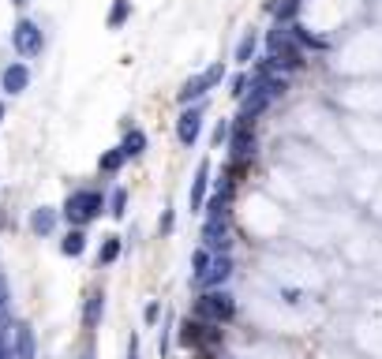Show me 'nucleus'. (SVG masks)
<instances>
[{
  "mask_svg": "<svg viewBox=\"0 0 382 359\" xmlns=\"http://www.w3.org/2000/svg\"><path fill=\"white\" fill-rule=\"evenodd\" d=\"M203 244L206 247H221L228 244V195L217 191V199L206 206V228H203Z\"/></svg>",
  "mask_w": 382,
  "mask_h": 359,
  "instance_id": "1",
  "label": "nucleus"
},
{
  "mask_svg": "<svg viewBox=\"0 0 382 359\" xmlns=\"http://www.w3.org/2000/svg\"><path fill=\"white\" fill-rule=\"evenodd\" d=\"M233 311H236L233 296H228V292H217V288H210L206 296L195 300V318L206 322V325H221V322H228V318H233Z\"/></svg>",
  "mask_w": 382,
  "mask_h": 359,
  "instance_id": "2",
  "label": "nucleus"
},
{
  "mask_svg": "<svg viewBox=\"0 0 382 359\" xmlns=\"http://www.w3.org/2000/svg\"><path fill=\"white\" fill-rule=\"evenodd\" d=\"M102 206L105 202L97 191H75V195H68V202H64V217H68L71 225H86L102 213Z\"/></svg>",
  "mask_w": 382,
  "mask_h": 359,
  "instance_id": "3",
  "label": "nucleus"
},
{
  "mask_svg": "<svg viewBox=\"0 0 382 359\" xmlns=\"http://www.w3.org/2000/svg\"><path fill=\"white\" fill-rule=\"evenodd\" d=\"M225 79V64H210L203 75H195V79H188L177 90V97H180V105H191V101H199L203 94H210V86H217Z\"/></svg>",
  "mask_w": 382,
  "mask_h": 359,
  "instance_id": "4",
  "label": "nucleus"
},
{
  "mask_svg": "<svg viewBox=\"0 0 382 359\" xmlns=\"http://www.w3.org/2000/svg\"><path fill=\"white\" fill-rule=\"evenodd\" d=\"M12 45L19 57H38L41 49H46V38H41L38 23H30V19H19L15 30H12Z\"/></svg>",
  "mask_w": 382,
  "mask_h": 359,
  "instance_id": "5",
  "label": "nucleus"
},
{
  "mask_svg": "<svg viewBox=\"0 0 382 359\" xmlns=\"http://www.w3.org/2000/svg\"><path fill=\"white\" fill-rule=\"evenodd\" d=\"M199 132H203V113H199V108H184L180 120H177V139L184 146H195Z\"/></svg>",
  "mask_w": 382,
  "mask_h": 359,
  "instance_id": "6",
  "label": "nucleus"
},
{
  "mask_svg": "<svg viewBox=\"0 0 382 359\" xmlns=\"http://www.w3.org/2000/svg\"><path fill=\"white\" fill-rule=\"evenodd\" d=\"M228 274H233V258L217 251V258H210L206 274L199 277V285H206V288H217V285H225V281H228Z\"/></svg>",
  "mask_w": 382,
  "mask_h": 359,
  "instance_id": "7",
  "label": "nucleus"
},
{
  "mask_svg": "<svg viewBox=\"0 0 382 359\" xmlns=\"http://www.w3.org/2000/svg\"><path fill=\"white\" fill-rule=\"evenodd\" d=\"M270 101H274V94H270L266 86H259V83H255V90H251V97L244 101V113H240V124H244V127H251V120H255L259 113H263V108H266Z\"/></svg>",
  "mask_w": 382,
  "mask_h": 359,
  "instance_id": "8",
  "label": "nucleus"
},
{
  "mask_svg": "<svg viewBox=\"0 0 382 359\" xmlns=\"http://www.w3.org/2000/svg\"><path fill=\"white\" fill-rule=\"evenodd\" d=\"M206 188H210V161H203V165L195 169V180H191V191H188V206L195 213H199L203 202H206Z\"/></svg>",
  "mask_w": 382,
  "mask_h": 359,
  "instance_id": "9",
  "label": "nucleus"
},
{
  "mask_svg": "<svg viewBox=\"0 0 382 359\" xmlns=\"http://www.w3.org/2000/svg\"><path fill=\"white\" fill-rule=\"evenodd\" d=\"M225 143L233 146V157L236 161H244V157L255 154V135H251V127H244V124H236V132H228Z\"/></svg>",
  "mask_w": 382,
  "mask_h": 359,
  "instance_id": "10",
  "label": "nucleus"
},
{
  "mask_svg": "<svg viewBox=\"0 0 382 359\" xmlns=\"http://www.w3.org/2000/svg\"><path fill=\"white\" fill-rule=\"evenodd\" d=\"M0 83H4V90H8V94H23L27 86H30V71H27V64H8L4 75H0Z\"/></svg>",
  "mask_w": 382,
  "mask_h": 359,
  "instance_id": "11",
  "label": "nucleus"
},
{
  "mask_svg": "<svg viewBox=\"0 0 382 359\" xmlns=\"http://www.w3.org/2000/svg\"><path fill=\"white\" fill-rule=\"evenodd\" d=\"M102 314H105V292L94 288L90 296H86V303H83V325L86 330H94V325L102 322Z\"/></svg>",
  "mask_w": 382,
  "mask_h": 359,
  "instance_id": "12",
  "label": "nucleus"
},
{
  "mask_svg": "<svg viewBox=\"0 0 382 359\" xmlns=\"http://www.w3.org/2000/svg\"><path fill=\"white\" fill-rule=\"evenodd\" d=\"M15 359H38L34 330H30V325H15Z\"/></svg>",
  "mask_w": 382,
  "mask_h": 359,
  "instance_id": "13",
  "label": "nucleus"
},
{
  "mask_svg": "<svg viewBox=\"0 0 382 359\" xmlns=\"http://www.w3.org/2000/svg\"><path fill=\"white\" fill-rule=\"evenodd\" d=\"M143 150H146V135L139 132V127H132V132L124 135V143H120V154H124V157H139Z\"/></svg>",
  "mask_w": 382,
  "mask_h": 359,
  "instance_id": "14",
  "label": "nucleus"
},
{
  "mask_svg": "<svg viewBox=\"0 0 382 359\" xmlns=\"http://www.w3.org/2000/svg\"><path fill=\"white\" fill-rule=\"evenodd\" d=\"M53 225H57V210H49V206H41V210H34V217H30V228H34L38 236H49Z\"/></svg>",
  "mask_w": 382,
  "mask_h": 359,
  "instance_id": "15",
  "label": "nucleus"
},
{
  "mask_svg": "<svg viewBox=\"0 0 382 359\" xmlns=\"http://www.w3.org/2000/svg\"><path fill=\"white\" fill-rule=\"evenodd\" d=\"M255 49H259V34L247 30V34L240 38V45H236V64H251L255 60Z\"/></svg>",
  "mask_w": 382,
  "mask_h": 359,
  "instance_id": "16",
  "label": "nucleus"
},
{
  "mask_svg": "<svg viewBox=\"0 0 382 359\" xmlns=\"http://www.w3.org/2000/svg\"><path fill=\"white\" fill-rule=\"evenodd\" d=\"M83 247H86V236L79 232V228H71L68 236H64V244H60V251L68 255V258H79L83 255Z\"/></svg>",
  "mask_w": 382,
  "mask_h": 359,
  "instance_id": "17",
  "label": "nucleus"
},
{
  "mask_svg": "<svg viewBox=\"0 0 382 359\" xmlns=\"http://www.w3.org/2000/svg\"><path fill=\"white\" fill-rule=\"evenodd\" d=\"M116 258H120V236H109L102 244V251H97V266H109V262H116Z\"/></svg>",
  "mask_w": 382,
  "mask_h": 359,
  "instance_id": "18",
  "label": "nucleus"
},
{
  "mask_svg": "<svg viewBox=\"0 0 382 359\" xmlns=\"http://www.w3.org/2000/svg\"><path fill=\"white\" fill-rule=\"evenodd\" d=\"M128 15H132V0H116L113 4V12H109V27H124L128 23Z\"/></svg>",
  "mask_w": 382,
  "mask_h": 359,
  "instance_id": "19",
  "label": "nucleus"
},
{
  "mask_svg": "<svg viewBox=\"0 0 382 359\" xmlns=\"http://www.w3.org/2000/svg\"><path fill=\"white\" fill-rule=\"evenodd\" d=\"M296 12H300V0H278V4H274V15L281 19V23H289Z\"/></svg>",
  "mask_w": 382,
  "mask_h": 359,
  "instance_id": "20",
  "label": "nucleus"
},
{
  "mask_svg": "<svg viewBox=\"0 0 382 359\" xmlns=\"http://www.w3.org/2000/svg\"><path fill=\"white\" fill-rule=\"evenodd\" d=\"M124 206H128V191L116 188L113 195H109V213H113V217H124Z\"/></svg>",
  "mask_w": 382,
  "mask_h": 359,
  "instance_id": "21",
  "label": "nucleus"
},
{
  "mask_svg": "<svg viewBox=\"0 0 382 359\" xmlns=\"http://www.w3.org/2000/svg\"><path fill=\"white\" fill-rule=\"evenodd\" d=\"M124 161H128V157L120 154V146H116V150H109V154H102V172H116L120 165H124Z\"/></svg>",
  "mask_w": 382,
  "mask_h": 359,
  "instance_id": "22",
  "label": "nucleus"
},
{
  "mask_svg": "<svg viewBox=\"0 0 382 359\" xmlns=\"http://www.w3.org/2000/svg\"><path fill=\"white\" fill-rule=\"evenodd\" d=\"M206 266H210V251H195L191 255V274H195V281L206 274Z\"/></svg>",
  "mask_w": 382,
  "mask_h": 359,
  "instance_id": "23",
  "label": "nucleus"
},
{
  "mask_svg": "<svg viewBox=\"0 0 382 359\" xmlns=\"http://www.w3.org/2000/svg\"><path fill=\"white\" fill-rule=\"evenodd\" d=\"M228 94H233V97H244V94H247V75H236V79H233V90H228Z\"/></svg>",
  "mask_w": 382,
  "mask_h": 359,
  "instance_id": "24",
  "label": "nucleus"
},
{
  "mask_svg": "<svg viewBox=\"0 0 382 359\" xmlns=\"http://www.w3.org/2000/svg\"><path fill=\"white\" fill-rule=\"evenodd\" d=\"M143 318H146L150 325H154V322L161 318V303H146V311H143Z\"/></svg>",
  "mask_w": 382,
  "mask_h": 359,
  "instance_id": "25",
  "label": "nucleus"
},
{
  "mask_svg": "<svg viewBox=\"0 0 382 359\" xmlns=\"http://www.w3.org/2000/svg\"><path fill=\"white\" fill-rule=\"evenodd\" d=\"M225 139H228V124H225V120H221V124L214 127V146H221Z\"/></svg>",
  "mask_w": 382,
  "mask_h": 359,
  "instance_id": "26",
  "label": "nucleus"
},
{
  "mask_svg": "<svg viewBox=\"0 0 382 359\" xmlns=\"http://www.w3.org/2000/svg\"><path fill=\"white\" fill-rule=\"evenodd\" d=\"M128 359H139V337H128Z\"/></svg>",
  "mask_w": 382,
  "mask_h": 359,
  "instance_id": "27",
  "label": "nucleus"
},
{
  "mask_svg": "<svg viewBox=\"0 0 382 359\" xmlns=\"http://www.w3.org/2000/svg\"><path fill=\"white\" fill-rule=\"evenodd\" d=\"M158 228H161V232H169V228H172V210H165V217H161Z\"/></svg>",
  "mask_w": 382,
  "mask_h": 359,
  "instance_id": "28",
  "label": "nucleus"
},
{
  "mask_svg": "<svg viewBox=\"0 0 382 359\" xmlns=\"http://www.w3.org/2000/svg\"><path fill=\"white\" fill-rule=\"evenodd\" d=\"M12 4H19V8H23V4H30V0H12Z\"/></svg>",
  "mask_w": 382,
  "mask_h": 359,
  "instance_id": "29",
  "label": "nucleus"
},
{
  "mask_svg": "<svg viewBox=\"0 0 382 359\" xmlns=\"http://www.w3.org/2000/svg\"><path fill=\"white\" fill-rule=\"evenodd\" d=\"M83 359H90V356H83Z\"/></svg>",
  "mask_w": 382,
  "mask_h": 359,
  "instance_id": "30",
  "label": "nucleus"
}]
</instances>
